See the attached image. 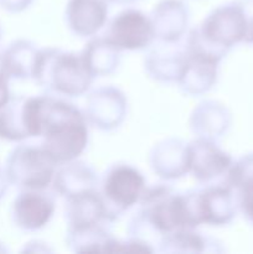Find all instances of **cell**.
<instances>
[{"instance_id":"1","label":"cell","mask_w":253,"mask_h":254,"mask_svg":"<svg viewBox=\"0 0 253 254\" xmlns=\"http://www.w3.org/2000/svg\"><path fill=\"white\" fill-rule=\"evenodd\" d=\"M45 129L47 155L55 160H68L83 149L86 129L74 109L61 103H45L39 99L37 134Z\"/></svg>"},{"instance_id":"2","label":"cell","mask_w":253,"mask_h":254,"mask_svg":"<svg viewBox=\"0 0 253 254\" xmlns=\"http://www.w3.org/2000/svg\"><path fill=\"white\" fill-rule=\"evenodd\" d=\"M148 19L139 11H126L114 20L112 41L126 49H136L148 42L150 37Z\"/></svg>"},{"instance_id":"9","label":"cell","mask_w":253,"mask_h":254,"mask_svg":"<svg viewBox=\"0 0 253 254\" xmlns=\"http://www.w3.org/2000/svg\"><path fill=\"white\" fill-rule=\"evenodd\" d=\"M2 183H1V180H0V196H1V192H2Z\"/></svg>"},{"instance_id":"3","label":"cell","mask_w":253,"mask_h":254,"mask_svg":"<svg viewBox=\"0 0 253 254\" xmlns=\"http://www.w3.org/2000/svg\"><path fill=\"white\" fill-rule=\"evenodd\" d=\"M228 184L238 190V206L246 220L253 225V154L230 166Z\"/></svg>"},{"instance_id":"8","label":"cell","mask_w":253,"mask_h":254,"mask_svg":"<svg viewBox=\"0 0 253 254\" xmlns=\"http://www.w3.org/2000/svg\"><path fill=\"white\" fill-rule=\"evenodd\" d=\"M4 103H6V88H5L4 74L0 72V107Z\"/></svg>"},{"instance_id":"10","label":"cell","mask_w":253,"mask_h":254,"mask_svg":"<svg viewBox=\"0 0 253 254\" xmlns=\"http://www.w3.org/2000/svg\"><path fill=\"white\" fill-rule=\"evenodd\" d=\"M118 1H130V0H118Z\"/></svg>"},{"instance_id":"7","label":"cell","mask_w":253,"mask_h":254,"mask_svg":"<svg viewBox=\"0 0 253 254\" xmlns=\"http://www.w3.org/2000/svg\"><path fill=\"white\" fill-rule=\"evenodd\" d=\"M30 2V0H0V4L5 7V9L10 10H19L26 6Z\"/></svg>"},{"instance_id":"6","label":"cell","mask_w":253,"mask_h":254,"mask_svg":"<svg viewBox=\"0 0 253 254\" xmlns=\"http://www.w3.org/2000/svg\"><path fill=\"white\" fill-rule=\"evenodd\" d=\"M52 212V206L46 198L40 196H21L15 205V216L17 222L26 228L41 227L49 221Z\"/></svg>"},{"instance_id":"5","label":"cell","mask_w":253,"mask_h":254,"mask_svg":"<svg viewBox=\"0 0 253 254\" xmlns=\"http://www.w3.org/2000/svg\"><path fill=\"white\" fill-rule=\"evenodd\" d=\"M235 200L231 188H216L201 197V221L223 225L235 216Z\"/></svg>"},{"instance_id":"4","label":"cell","mask_w":253,"mask_h":254,"mask_svg":"<svg viewBox=\"0 0 253 254\" xmlns=\"http://www.w3.org/2000/svg\"><path fill=\"white\" fill-rule=\"evenodd\" d=\"M143 188V179L130 168H118L106 181V195L122 206H130L138 198Z\"/></svg>"}]
</instances>
